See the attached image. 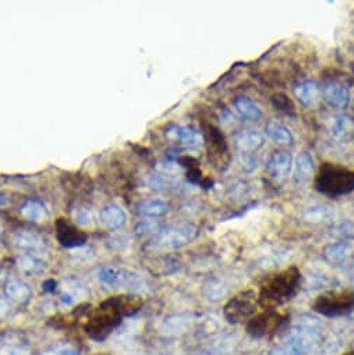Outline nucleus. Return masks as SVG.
I'll use <instances>...</instances> for the list:
<instances>
[{"label": "nucleus", "instance_id": "1", "mask_svg": "<svg viewBox=\"0 0 354 355\" xmlns=\"http://www.w3.org/2000/svg\"><path fill=\"white\" fill-rule=\"evenodd\" d=\"M322 341L320 325L314 319L302 321L286 332L268 355H318Z\"/></svg>", "mask_w": 354, "mask_h": 355}, {"label": "nucleus", "instance_id": "2", "mask_svg": "<svg viewBox=\"0 0 354 355\" xmlns=\"http://www.w3.org/2000/svg\"><path fill=\"white\" fill-rule=\"evenodd\" d=\"M300 272L296 268L282 270L265 280L258 295L260 304L268 310H273L294 297L300 284Z\"/></svg>", "mask_w": 354, "mask_h": 355}, {"label": "nucleus", "instance_id": "3", "mask_svg": "<svg viewBox=\"0 0 354 355\" xmlns=\"http://www.w3.org/2000/svg\"><path fill=\"white\" fill-rule=\"evenodd\" d=\"M317 187L331 195L351 193L354 190V173L335 166H325L318 175Z\"/></svg>", "mask_w": 354, "mask_h": 355}, {"label": "nucleus", "instance_id": "4", "mask_svg": "<svg viewBox=\"0 0 354 355\" xmlns=\"http://www.w3.org/2000/svg\"><path fill=\"white\" fill-rule=\"evenodd\" d=\"M314 310L325 316H342L354 310V291L331 290L318 295Z\"/></svg>", "mask_w": 354, "mask_h": 355}, {"label": "nucleus", "instance_id": "5", "mask_svg": "<svg viewBox=\"0 0 354 355\" xmlns=\"http://www.w3.org/2000/svg\"><path fill=\"white\" fill-rule=\"evenodd\" d=\"M258 303L260 300L256 291H242L227 301L223 310V315L229 323L249 322L256 315Z\"/></svg>", "mask_w": 354, "mask_h": 355}, {"label": "nucleus", "instance_id": "6", "mask_svg": "<svg viewBox=\"0 0 354 355\" xmlns=\"http://www.w3.org/2000/svg\"><path fill=\"white\" fill-rule=\"evenodd\" d=\"M198 235V228L194 224H179L171 226L165 230H160L155 240L152 241L154 247L158 250H179L191 241H194Z\"/></svg>", "mask_w": 354, "mask_h": 355}, {"label": "nucleus", "instance_id": "7", "mask_svg": "<svg viewBox=\"0 0 354 355\" xmlns=\"http://www.w3.org/2000/svg\"><path fill=\"white\" fill-rule=\"evenodd\" d=\"M98 279L106 284L113 287H121L130 292L138 294L147 290L145 280L136 272L127 269H117V268H102L98 272Z\"/></svg>", "mask_w": 354, "mask_h": 355}, {"label": "nucleus", "instance_id": "8", "mask_svg": "<svg viewBox=\"0 0 354 355\" xmlns=\"http://www.w3.org/2000/svg\"><path fill=\"white\" fill-rule=\"evenodd\" d=\"M121 318H122V314L116 308L113 301L109 300L102 305V310L99 311V314L92 319H90V322L85 326L87 333L94 340H103L112 333V330L117 325L121 323Z\"/></svg>", "mask_w": 354, "mask_h": 355}, {"label": "nucleus", "instance_id": "9", "mask_svg": "<svg viewBox=\"0 0 354 355\" xmlns=\"http://www.w3.org/2000/svg\"><path fill=\"white\" fill-rule=\"evenodd\" d=\"M284 316L280 314L265 310V312L256 314L246 325L247 333L253 336L254 338H265L269 336H273L284 323Z\"/></svg>", "mask_w": 354, "mask_h": 355}, {"label": "nucleus", "instance_id": "10", "mask_svg": "<svg viewBox=\"0 0 354 355\" xmlns=\"http://www.w3.org/2000/svg\"><path fill=\"white\" fill-rule=\"evenodd\" d=\"M12 246L17 248L19 251L27 252V254H41L46 250V243L42 237L37 233L28 231V230H20L16 231L12 235Z\"/></svg>", "mask_w": 354, "mask_h": 355}, {"label": "nucleus", "instance_id": "11", "mask_svg": "<svg viewBox=\"0 0 354 355\" xmlns=\"http://www.w3.org/2000/svg\"><path fill=\"white\" fill-rule=\"evenodd\" d=\"M293 164V158L286 151L273 152L267 162V173L275 182H282L289 175Z\"/></svg>", "mask_w": 354, "mask_h": 355}, {"label": "nucleus", "instance_id": "12", "mask_svg": "<svg viewBox=\"0 0 354 355\" xmlns=\"http://www.w3.org/2000/svg\"><path fill=\"white\" fill-rule=\"evenodd\" d=\"M236 147L240 149L243 153H254L258 149H261L265 144V138L253 130H242L238 131L233 137Z\"/></svg>", "mask_w": 354, "mask_h": 355}, {"label": "nucleus", "instance_id": "13", "mask_svg": "<svg viewBox=\"0 0 354 355\" xmlns=\"http://www.w3.org/2000/svg\"><path fill=\"white\" fill-rule=\"evenodd\" d=\"M325 100L336 109L347 107L350 102V91L346 85L340 83H329L322 89Z\"/></svg>", "mask_w": 354, "mask_h": 355}, {"label": "nucleus", "instance_id": "14", "mask_svg": "<svg viewBox=\"0 0 354 355\" xmlns=\"http://www.w3.org/2000/svg\"><path fill=\"white\" fill-rule=\"evenodd\" d=\"M57 239L62 246L67 248L81 247L84 246L87 237L84 234H80L76 231L70 224H67L65 220H61L57 223Z\"/></svg>", "mask_w": 354, "mask_h": 355}, {"label": "nucleus", "instance_id": "15", "mask_svg": "<svg viewBox=\"0 0 354 355\" xmlns=\"http://www.w3.org/2000/svg\"><path fill=\"white\" fill-rule=\"evenodd\" d=\"M351 252V246L350 243L346 241H336V243H331L328 244L324 251H322V257L324 259L333 266L342 265L350 255Z\"/></svg>", "mask_w": 354, "mask_h": 355}, {"label": "nucleus", "instance_id": "16", "mask_svg": "<svg viewBox=\"0 0 354 355\" xmlns=\"http://www.w3.org/2000/svg\"><path fill=\"white\" fill-rule=\"evenodd\" d=\"M5 294H6V297L13 303L25 304L31 299L32 290L23 280H10V281H8V284L5 287Z\"/></svg>", "mask_w": 354, "mask_h": 355}, {"label": "nucleus", "instance_id": "17", "mask_svg": "<svg viewBox=\"0 0 354 355\" xmlns=\"http://www.w3.org/2000/svg\"><path fill=\"white\" fill-rule=\"evenodd\" d=\"M303 219L311 224L326 223L335 219V208L326 204H317L303 212Z\"/></svg>", "mask_w": 354, "mask_h": 355}, {"label": "nucleus", "instance_id": "18", "mask_svg": "<svg viewBox=\"0 0 354 355\" xmlns=\"http://www.w3.org/2000/svg\"><path fill=\"white\" fill-rule=\"evenodd\" d=\"M233 106L236 113L247 122H257L261 117V110L256 102H253L247 96H239L233 100Z\"/></svg>", "mask_w": 354, "mask_h": 355}, {"label": "nucleus", "instance_id": "19", "mask_svg": "<svg viewBox=\"0 0 354 355\" xmlns=\"http://www.w3.org/2000/svg\"><path fill=\"white\" fill-rule=\"evenodd\" d=\"M101 220L107 228L116 230L126 223V213L121 206L106 205L101 209Z\"/></svg>", "mask_w": 354, "mask_h": 355}, {"label": "nucleus", "instance_id": "20", "mask_svg": "<svg viewBox=\"0 0 354 355\" xmlns=\"http://www.w3.org/2000/svg\"><path fill=\"white\" fill-rule=\"evenodd\" d=\"M314 173V160L311 155L303 152L298 156L296 163H294V180L296 183H306L311 179Z\"/></svg>", "mask_w": 354, "mask_h": 355}, {"label": "nucleus", "instance_id": "21", "mask_svg": "<svg viewBox=\"0 0 354 355\" xmlns=\"http://www.w3.org/2000/svg\"><path fill=\"white\" fill-rule=\"evenodd\" d=\"M137 212L147 219L162 217L169 212V204L162 200H145L138 204Z\"/></svg>", "mask_w": 354, "mask_h": 355}, {"label": "nucleus", "instance_id": "22", "mask_svg": "<svg viewBox=\"0 0 354 355\" xmlns=\"http://www.w3.org/2000/svg\"><path fill=\"white\" fill-rule=\"evenodd\" d=\"M321 91L315 83L304 81L294 88V96L304 106H313L320 99Z\"/></svg>", "mask_w": 354, "mask_h": 355}, {"label": "nucleus", "instance_id": "23", "mask_svg": "<svg viewBox=\"0 0 354 355\" xmlns=\"http://www.w3.org/2000/svg\"><path fill=\"white\" fill-rule=\"evenodd\" d=\"M265 134L276 144H282V145L293 144V136L290 130L278 122H273V120L268 122L265 126Z\"/></svg>", "mask_w": 354, "mask_h": 355}, {"label": "nucleus", "instance_id": "24", "mask_svg": "<svg viewBox=\"0 0 354 355\" xmlns=\"http://www.w3.org/2000/svg\"><path fill=\"white\" fill-rule=\"evenodd\" d=\"M21 215L24 219L30 222H37V223L45 222L49 217V213L45 205L37 200L27 201L21 208Z\"/></svg>", "mask_w": 354, "mask_h": 355}, {"label": "nucleus", "instance_id": "25", "mask_svg": "<svg viewBox=\"0 0 354 355\" xmlns=\"http://www.w3.org/2000/svg\"><path fill=\"white\" fill-rule=\"evenodd\" d=\"M170 136L189 148H197L201 144V136L193 127H176Z\"/></svg>", "mask_w": 354, "mask_h": 355}, {"label": "nucleus", "instance_id": "26", "mask_svg": "<svg viewBox=\"0 0 354 355\" xmlns=\"http://www.w3.org/2000/svg\"><path fill=\"white\" fill-rule=\"evenodd\" d=\"M17 268L27 275H38L43 270V262L39 261L35 255L23 254L17 258Z\"/></svg>", "mask_w": 354, "mask_h": 355}, {"label": "nucleus", "instance_id": "27", "mask_svg": "<svg viewBox=\"0 0 354 355\" xmlns=\"http://www.w3.org/2000/svg\"><path fill=\"white\" fill-rule=\"evenodd\" d=\"M350 130H351V120L347 116L340 114L333 118L331 126V136L335 140H343L350 133Z\"/></svg>", "mask_w": 354, "mask_h": 355}, {"label": "nucleus", "instance_id": "28", "mask_svg": "<svg viewBox=\"0 0 354 355\" xmlns=\"http://www.w3.org/2000/svg\"><path fill=\"white\" fill-rule=\"evenodd\" d=\"M332 235L336 237L337 241H346L350 243L354 240V222L351 220H342L337 223L333 230Z\"/></svg>", "mask_w": 354, "mask_h": 355}, {"label": "nucleus", "instance_id": "29", "mask_svg": "<svg viewBox=\"0 0 354 355\" xmlns=\"http://www.w3.org/2000/svg\"><path fill=\"white\" fill-rule=\"evenodd\" d=\"M160 231L159 223L155 220H143L136 226V233L138 235H147V234H158Z\"/></svg>", "mask_w": 354, "mask_h": 355}, {"label": "nucleus", "instance_id": "30", "mask_svg": "<svg viewBox=\"0 0 354 355\" xmlns=\"http://www.w3.org/2000/svg\"><path fill=\"white\" fill-rule=\"evenodd\" d=\"M0 355H31V352L25 347L6 344L0 347Z\"/></svg>", "mask_w": 354, "mask_h": 355}, {"label": "nucleus", "instance_id": "31", "mask_svg": "<svg viewBox=\"0 0 354 355\" xmlns=\"http://www.w3.org/2000/svg\"><path fill=\"white\" fill-rule=\"evenodd\" d=\"M73 217H74V222H76L77 224H80V226H90V224H92V222H94L92 213H91L88 209H84V208L77 209V211L74 212Z\"/></svg>", "mask_w": 354, "mask_h": 355}, {"label": "nucleus", "instance_id": "32", "mask_svg": "<svg viewBox=\"0 0 354 355\" xmlns=\"http://www.w3.org/2000/svg\"><path fill=\"white\" fill-rule=\"evenodd\" d=\"M156 169H158L160 173L166 174V175L177 174V173L180 171V166L176 164L174 162H170V160H162V162H159V163L156 164Z\"/></svg>", "mask_w": 354, "mask_h": 355}, {"label": "nucleus", "instance_id": "33", "mask_svg": "<svg viewBox=\"0 0 354 355\" xmlns=\"http://www.w3.org/2000/svg\"><path fill=\"white\" fill-rule=\"evenodd\" d=\"M148 184L154 190H165L170 186V180H167L165 175H151Z\"/></svg>", "mask_w": 354, "mask_h": 355}, {"label": "nucleus", "instance_id": "34", "mask_svg": "<svg viewBox=\"0 0 354 355\" xmlns=\"http://www.w3.org/2000/svg\"><path fill=\"white\" fill-rule=\"evenodd\" d=\"M239 160H240V164L243 166L244 170L247 171H253L256 167H257V159L254 158L253 153H240L239 156Z\"/></svg>", "mask_w": 354, "mask_h": 355}, {"label": "nucleus", "instance_id": "35", "mask_svg": "<svg viewBox=\"0 0 354 355\" xmlns=\"http://www.w3.org/2000/svg\"><path fill=\"white\" fill-rule=\"evenodd\" d=\"M48 355H79V351L72 345H61L53 348Z\"/></svg>", "mask_w": 354, "mask_h": 355}, {"label": "nucleus", "instance_id": "36", "mask_svg": "<svg viewBox=\"0 0 354 355\" xmlns=\"http://www.w3.org/2000/svg\"><path fill=\"white\" fill-rule=\"evenodd\" d=\"M273 105H275V107H278L279 110H283V111H289L290 109H293L290 100L283 95H276L273 98Z\"/></svg>", "mask_w": 354, "mask_h": 355}, {"label": "nucleus", "instance_id": "37", "mask_svg": "<svg viewBox=\"0 0 354 355\" xmlns=\"http://www.w3.org/2000/svg\"><path fill=\"white\" fill-rule=\"evenodd\" d=\"M8 311H9L8 303H6L5 300H2V299H0V318H2V316H5V315L8 314Z\"/></svg>", "mask_w": 354, "mask_h": 355}, {"label": "nucleus", "instance_id": "38", "mask_svg": "<svg viewBox=\"0 0 354 355\" xmlns=\"http://www.w3.org/2000/svg\"><path fill=\"white\" fill-rule=\"evenodd\" d=\"M343 355H354V349H350V351H347V352H344Z\"/></svg>", "mask_w": 354, "mask_h": 355}, {"label": "nucleus", "instance_id": "39", "mask_svg": "<svg viewBox=\"0 0 354 355\" xmlns=\"http://www.w3.org/2000/svg\"><path fill=\"white\" fill-rule=\"evenodd\" d=\"M3 233V224H2V222H0V234Z\"/></svg>", "mask_w": 354, "mask_h": 355}, {"label": "nucleus", "instance_id": "40", "mask_svg": "<svg viewBox=\"0 0 354 355\" xmlns=\"http://www.w3.org/2000/svg\"><path fill=\"white\" fill-rule=\"evenodd\" d=\"M353 283H354V276H353Z\"/></svg>", "mask_w": 354, "mask_h": 355}]
</instances>
